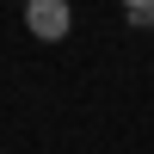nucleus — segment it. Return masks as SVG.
Returning <instances> with one entry per match:
<instances>
[{"instance_id": "nucleus-1", "label": "nucleus", "mask_w": 154, "mask_h": 154, "mask_svg": "<svg viewBox=\"0 0 154 154\" xmlns=\"http://www.w3.org/2000/svg\"><path fill=\"white\" fill-rule=\"evenodd\" d=\"M25 25H31V37L56 43V37L74 31V6H68V0H31V6H25Z\"/></svg>"}, {"instance_id": "nucleus-2", "label": "nucleus", "mask_w": 154, "mask_h": 154, "mask_svg": "<svg viewBox=\"0 0 154 154\" xmlns=\"http://www.w3.org/2000/svg\"><path fill=\"white\" fill-rule=\"evenodd\" d=\"M123 19H130V25H142V31H148V25H154V0H130V6H123Z\"/></svg>"}]
</instances>
